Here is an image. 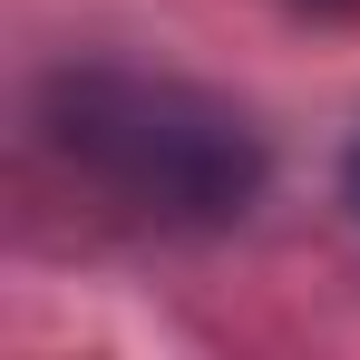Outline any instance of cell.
Listing matches in <instances>:
<instances>
[{"label": "cell", "instance_id": "obj_1", "mask_svg": "<svg viewBox=\"0 0 360 360\" xmlns=\"http://www.w3.org/2000/svg\"><path fill=\"white\" fill-rule=\"evenodd\" d=\"M49 146L88 185H108L127 214L156 224H234L263 195V136L243 108L185 88V78H146V68H68L39 98Z\"/></svg>", "mask_w": 360, "mask_h": 360}, {"label": "cell", "instance_id": "obj_2", "mask_svg": "<svg viewBox=\"0 0 360 360\" xmlns=\"http://www.w3.org/2000/svg\"><path fill=\"white\" fill-rule=\"evenodd\" d=\"M351 205H360V156H351Z\"/></svg>", "mask_w": 360, "mask_h": 360}]
</instances>
